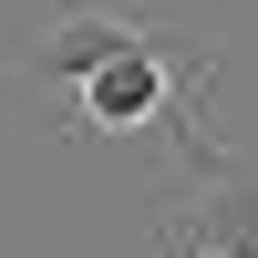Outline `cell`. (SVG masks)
Listing matches in <instances>:
<instances>
[{"mask_svg":"<svg viewBox=\"0 0 258 258\" xmlns=\"http://www.w3.org/2000/svg\"><path fill=\"white\" fill-rule=\"evenodd\" d=\"M155 31V0H103V11H73L52 41H41V83H83L93 62H114L124 41Z\"/></svg>","mask_w":258,"mask_h":258,"instance_id":"cell-1","label":"cell"},{"mask_svg":"<svg viewBox=\"0 0 258 258\" xmlns=\"http://www.w3.org/2000/svg\"><path fill=\"white\" fill-rule=\"evenodd\" d=\"M165 258H217V248H197V238H186V227H176V238H165Z\"/></svg>","mask_w":258,"mask_h":258,"instance_id":"cell-2","label":"cell"}]
</instances>
